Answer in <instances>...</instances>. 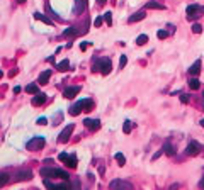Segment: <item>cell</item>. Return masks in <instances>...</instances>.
<instances>
[{"instance_id":"cell-41","label":"cell","mask_w":204,"mask_h":190,"mask_svg":"<svg viewBox=\"0 0 204 190\" xmlns=\"http://www.w3.org/2000/svg\"><path fill=\"white\" fill-rule=\"evenodd\" d=\"M201 126H202V127H204V119H202V121H201Z\"/></svg>"},{"instance_id":"cell-13","label":"cell","mask_w":204,"mask_h":190,"mask_svg":"<svg viewBox=\"0 0 204 190\" xmlns=\"http://www.w3.org/2000/svg\"><path fill=\"white\" fill-rule=\"evenodd\" d=\"M78 92H80V87H78V85H75V87H68L67 90L63 92V97H65V99H73V97L78 94Z\"/></svg>"},{"instance_id":"cell-8","label":"cell","mask_w":204,"mask_h":190,"mask_svg":"<svg viewBox=\"0 0 204 190\" xmlns=\"http://www.w3.org/2000/svg\"><path fill=\"white\" fill-rule=\"evenodd\" d=\"M201 149H202L201 143H197V141H189V144H187V149H185V153H187L189 156H197L199 153H201Z\"/></svg>"},{"instance_id":"cell-29","label":"cell","mask_w":204,"mask_h":190,"mask_svg":"<svg viewBox=\"0 0 204 190\" xmlns=\"http://www.w3.org/2000/svg\"><path fill=\"white\" fill-rule=\"evenodd\" d=\"M192 32H194V34H201V32H202V26H201V24H194V26H192Z\"/></svg>"},{"instance_id":"cell-3","label":"cell","mask_w":204,"mask_h":190,"mask_svg":"<svg viewBox=\"0 0 204 190\" xmlns=\"http://www.w3.org/2000/svg\"><path fill=\"white\" fill-rule=\"evenodd\" d=\"M94 71H100L102 75H109L112 71V63L109 58H99L95 63H94Z\"/></svg>"},{"instance_id":"cell-18","label":"cell","mask_w":204,"mask_h":190,"mask_svg":"<svg viewBox=\"0 0 204 190\" xmlns=\"http://www.w3.org/2000/svg\"><path fill=\"white\" fill-rule=\"evenodd\" d=\"M46 102V94H38L32 99V105H43Z\"/></svg>"},{"instance_id":"cell-37","label":"cell","mask_w":204,"mask_h":190,"mask_svg":"<svg viewBox=\"0 0 204 190\" xmlns=\"http://www.w3.org/2000/svg\"><path fill=\"white\" fill-rule=\"evenodd\" d=\"M178 187H180L178 183H174V185H170V188H169V190H178Z\"/></svg>"},{"instance_id":"cell-17","label":"cell","mask_w":204,"mask_h":190,"mask_svg":"<svg viewBox=\"0 0 204 190\" xmlns=\"http://www.w3.org/2000/svg\"><path fill=\"white\" fill-rule=\"evenodd\" d=\"M49 77H51V70H46V71H43L41 75H39V83L41 85H46L48 83V80H49Z\"/></svg>"},{"instance_id":"cell-5","label":"cell","mask_w":204,"mask_h":190,"mask_svg":"<svg viewBox=\"0 0 204 190\" xmlns=\"http://www.w3.org/2000/svg\"><path fill=\"white\" fill-rule=\"evenodd\" d=\"M44 138H41V136H36V138H32V139H29L27 141V149L29 151H38V149H41L43 146H44Z\"/></svg>"},{"instance_id":"cell-1","label":"cell","mask_w":204,"mask_h":190,"mask_svg":"<svg viewBox=\"0 0 204 190\" xmlns=\"http://www.w3.org/2000/svg\"><path fill=\"white\" fill-rule=\"evenodd\" d=\"M39 175L44 178H61V180L67 182L70 178V175L67 173L65 170H60V168H51V166H44L39 170Z\"/></svg>"},{"instance_id":"cell-44","label":"cell","mask_w":204,"mask_h":190,"mask_svg":"<svg viewBox=\"0 0 204 190\" xmlns=\"http://www.w3.org/2000/svg\"><path fill=\"white\" fill-rule=\"evenodd\" d=\"M202 95H204V92H202Z\"/></svg>"},{"instance_id":"cell-21","label":"cell","mask_w":204,"mask_h":190,"mask_svg":"<svg viewBox=\"0 0 204 190\" xmlns=\"http://www.w3.org/2000/svg\"><path fill=\"white\" fill-rule=\"evenodd\" d=\"M26 92H27V94L38 95V94H39V88H38V85H36V83H29L27 87H26Z\"/></svg>"},{"instance_id":"cell-34","label":"cell","mask_w":204,"mask_h":190,"mask_svg":"<svg viewBox=\"0 0 204 190\" xmlns=\"http://www.w3.org/2000/svg\"><path fill=\"white\" fill-rule=\"evenodd\" d=\"M72 187H73V190H80V182H78V178H75V180L72 182Z\"/></svg>"},{"instance_id":"cell-10","label":"cell","mask_w":204,"mask_h":190,"mask_svg":"<svg viewBox=\"0 0 204 190\" xmlns=\"http://www.w3.org/2000/svg\"><path fill=\"white\" fill-rule=\"evenodd\" d=\"M73 129H75L73 124H68V126L60 132V138H58V141H60V143H68V139H70V136H72V132H73Z\"/></svg>"},{"instance_id":"cell-15","label":"cell","mask_w":204,"mask_h":190,"mask_svg":"<svg viewBox=\"0 0 204 190\" xmlns=\"http://www.w3.org/2000/svg\"><path fill=\"white\" fill-rule=\"evenodd\" d=\"M145 17H146V14H145L143 10H140V12L133 14V15L129 17V22H131V24H133V22H140V20H143Z\"/></svg>"},{"instance_id":"cell-16","label":"cell","mask_w":204,"mask_h":190,"mask_svg":"<svg viewBox=\"0 0 204 190\" xmlns=\"http://www.w3.org/2000/svg\"><path fill=\"white\" fill-rule=\"evenodd\" d=\"M199 71H201V61L197 60V61L189 68V75H191V77H196V75H199Z\"/></svg>"},{"instance_id":"cell-14","label":"cell","mask_w":204,"mask_h":190,"mask_svg":"<svg viewBox=\"0 0 204 190\" xmlns=\"http://www.w3.org/2000/svg\"><path fill=\"white\" fill-rule=\"evenodd\" d=\"M163 153L165 155H169V156H174L175 155V148H174V144L170 141H165L163 143Z\"/></svg>"},{"instance_id":"cell-4","label":"cell","mask_w":204,"mask_h":190,"mask_svg":"<svg viewBox=\"0 0 204 190\" xmlns=\"http://www.w3.org/2000/svg\"><path fill=\"white\" fill-rule=\"evenodd\" d=\"M187 19L189 20H194L197 15H202L204 14V7L202 5H197V3H192V5H189L187 7Z\"/></svg>"},{"instance_id":"cell-20","label":"cell","mask_w":204,"mask_h":190,"mask_svg":"<svg viewBox=\"0 0 204 190\" xmlns=\"http://www.w3.org/2000/svg\"><path fill=\"white\" fill-rule=\"evenodd\" d=\"M146 9H156V10H163V9H165V5H162V3L155 2V0H150V2L146 3Z\"/></svg>"},{"instance_id":"cell-6","label":"cell","mask_w":204,"mask_h":190,"mask_svg":"<svg viewBox=\"0 0 204 190\" xmlns=\"http://www.w3.org/2000/svg\"><path fill=\"white\" fill-rule=\"evenodd\" d=\"M58 160L60 161H65V165H67L68 168H76V156L75 155H68V153H60V156H58Z\"/></svg>"},{"instance_id":"cell-19","label":"cell","mask_w":204,"mask_h":190,"mask_svg":"<svg viewBox=\"0 0 204 190\" xmlns=\"http://www.w3.org/2000/svg\"><path fill=\"white\" fill-rule=\"evenodd\" d=\"M34 19L41 20V22H44V24H53V20L48 19V17H46L44 14H41V12H34Z\"/></svg>"},{"instance_id":"cell-32","label":"cell","mask_w":204,"mask_h":190,"mask_svg":"<svg viewBox=\"0 0 204 190\" xmlns=\"http://www.w3.org/2000/svg\"><path fill=\"white\" fill-rule=\"evenodd\" d=\"M156 36H158V39H165L167 36H169V32H167V31H158V32H156Z\"/></svg>"},{"instance_id":"cell-28","label":"cell","mask_w":204,"mask_h":190,"mask_svg":"<svg viewBox=\"0 0 204 190\" xmlns=\"http://www.w3.org/2000/svg\"><path fill=\"white\" fill-rule=\"evenodd\" d=\"M123 131H124L126 134H129L131 132V122L129 121H124V124H123Z\"/></svg>"},{"instance_id":"cell-35","label":"cell","mask_w":204,"mask_h":190,"mask_svg":"<svg viewBox=\"0 0 204 190\" xmlns=\"http://www.w3.org/2000/svg\"><path fill=\"white\" fill-rule=\"evenodd\" d=\"M180 102H182V104H187V102H189V95L182 94V95H180Z\"/></svg>"},{"instance_id":"cell-38","label":"cell","mask_w":204,"mask_h":190,"mask_svg":"<svg viewBox=\"0 0 204 190\" xmlns=\"http://www.w3.org/2000/svg\"><path fill=\"white\" fill-rule=\"evenodd\" d=\"M199 187H201V188L204 190V177L201 178V182H199Z\"/></svg>"},{"instance_id":"cell-2","label":"cell","mask_w":204,"mask_h":190,"mask_svg":"<svg viewBox=\"0 0 204 190\" xmlns=\"http://www.w3.org/2000/svg\"><path fill=\"white\" fill-rule=\"evenodd\" d=\"M92 109H94V100L92 99H83V100H78L76 104H73L68 112H70L72 116H78L82 110H92Z\"/></svg>"},{"instance_id":"cell-31","label":"cell","mask_w":204,"mask_h":190,"mask_svg":"<svg viewBox=\"0 0 204 190\" xmlns=\"http://www.w3.org/2000/svg\"><path fill=\"white\" fill-rule=\"evenodd\" d=\"M36 124H39V126H46V124H48V119H46V117H39V119L36 121Z\"/></svg>"},{"instance_id":"cell-25","label":"cell","mask_w":204,"mask_h":190,"mask_svg":"<svg viewBox=\"0 0 204 190\" xmlns=\"http://www.w3.org/2000/svg\"><path fill=\"white\" fill-rule=\"evenodd\" d=\"M76 34H78V29H76V27H68V29L63 31V36H67V38L68 36H76Z\"/></svg>"},{"instance_id":"cell-40","label":"cell","mask_w":204,"mask_h":190,"mask_svg":"<svg viewBox=\"0 0 204 190\" xmlns=\"http://www.w3.org/2000/svg\"><path fill=\"white\" fill-rule=\"evenodd\" d=\"M21 92V87H14V94H19Z\"/></svg>"},{"instance_id":"cell-30","label":"cell","mask_w":204,"mask_h":190,"mask_svg":"<svg viewBox=\"0 0 204 190\" xmlns=\"http://www.w3.org/2000/svg\"><path fill=\"white\" fill-rule=\"evenodd\" d=\"M104 20L109 24V26L112 24V15H111V12H105V14H104Z\"/></svg>"},{"instance_id":"cell-39","label":"cell","mask_w":204,"mask_h":190,"mask_svg":"<svg viewBox=\"0 0 204 190\" xmlns=\"http://www.w3.org/2000/svg\"><path fill=\"white\" fill-rule=\"evenodd\" d=\"M87 46H89L87 42H82V44H80V49H87Z\"/></svg>"},{"instance_id":"cell-7","label":"cell","mask_w":204,"mask_h":190,"mask_svg":"<svg viewBox=\"0 0 204 190\" xmlns=\"http://www.w3.org/2000/svg\"><path fill=\"white\" fill-rule=\"evenodd\" d=\"M109 188L111 190H133V185L124 180H112L109 183Z\"/></svg>"},{"instance_id":"cell-22","label":"cell","mask_w":204,"mask_h":190,"mask_svg":"<svg viewBox=\"0 0 204 190\" xmlns=\"http://www.w3.org/2000/svg\"><path fill=\"white\" fill-rule=\"evenodd\" d=\"M199 87H201V82H199L197 78H191V80H189V88H191V90H197Z\"/></svg>"},{"instance_id":"cell-36","label":"cell","mask_w":204,"mask_h":190,"mask_svg":"<svg viewBox=\"0 0 204 190\" xmlns=\"http://www.w3.org/2000/svg\"><path fill=\"white\" fill-rule=\"evenodd\" d=\"M102 20H104V17H97V19H95V22H94V24H95V27L102 26Z\"/></svg>"},{"instance_id":"cell-11","label":"cell","mask_w":204,"mask_h":190,"mask_svg":"<svg viewBox=\"0 0 204 190\" xmlns=\"http://www.w3.org/2000/svg\"><path fill=\"white\" fill-rule=\"evenodd\" d=\"M31 178H32V171L29 170V168H26V170L17 171L14 180H16V182H24V180H31Z\"/></svg>"},{"instance_id":"cell-26","label":"cell","mask_w":204,"mask_h":190,"mask_svg":"<svg viewBox=\"0 0 204 190\" xmlns=\"http://www.w3.org/2000/svg\"><path fill=\"white\" fill-rule=\"evenodd\" d=\"M146 41H148V36L146 34H141V36H138V38H136V44L138 46H143Z\"/></svg>"},{"instance_id":"cell-33","label":"cell","mask_w":204,"mask_h":190,"mask_svg":"<svg viewBox=\"0 0 204 190\" xmlns=\"http://www.w3.org/2000/svg\"><path fill=\"white\" fill-rule=\"evenodd\" d=\"M126 63H128V58H126L124 55H123V56H121V60H119V66L124 68V66H126Z\"/></svg>"},{"instance_id":"cell-42","label":"cell","mask_w":204,"mask_h":190,"mask_svg":"<svg viewBox=\"0 0 204 190\" xmlns=\"http://www.w3.org/2000/svg\"><path fill=\"white\" fill-rule=\"evenodd\" d=\"M17 2H19V3H22V2H26V0H17Z\"/></svg>"},{"instance_id":"cell-12","label":"cell","mask_w":204,"mask_h":190,"mask_svg":"<svg viewBox=\"0 0 204 190\" xmlns=\"http://www.w3.org/2000/svg\"><path fill=\"white\" fill-rule=\"evenodd\" d=\"M83 124H85V127H89L90 131H97V129H100V121L99 119H85L83 121Z\"/></svg>"},{"instance_id":"cell-27","label":"cell","mask_w":204,"mask_h":190,"mask_svg":"<svg viewBox=\"0 0 204 190\" xmlns=\"http://www.w3.org/2000/svg\"><path fill=\"white\" fill-rule=\"evenodd\" d=\"M7 182H9V175L2 171V173H0V187H3V185H5Z\"/></svg>"},{"instance_id":"cell-24","label":"cell","mask_w":204,"mask_h":190,"mask_svg":"<svg viewBox=\"0 0 204 190\" xmlns=\"http://www.w3.org/2000/svg\"><path fill=\"white\" fill-rule=\"evenodd\" d=\"M116 161H118V165L119 166H124L126 165V158H124V155H123V153H116Z\"/></svg>"},{"instance_id":"cell-43","label":"cell","mask_w":204,"mask_h":190,"mask_svg":"<svg viewBox=\"0 0 204 190\" xmlns=\"http://www.w3.org/2000/svg\"><path fill=\"white\" fill-rule=\"evenodd\" d=\"M2 77H3V73H2V71H0V78H2Z\"/></svg>"},{"instance_id":"cell-23","label":"cell","mask_w":204,"mask_h":190,"mask_svg":"<svg viewBox=\"0 0 204 190\" xmlns=\"http://www.w3.org/2000/svg\"><path fill=\"white\" fill-rule=\"evenodd\" d=\"M56 68H58L60 71H67L68 68H70V61H68V60H63L61 63H58V64H56Z\"/></svg>"},{"instance_id":"cell-9","label":"cell","mask_w":204,"mask_h":190,"mask_svg":"<svg viewBox=\"0 0 204 190\" xmlns=\"http://www.w3.org/2000/svg\"><path fill=\"white\" fill-rule=\"evenodd\" d=\"M44 187L48 188V190H72L70 183H67V182H63V183L56 185V183H51V182L48 180V178L44 180Z\"/></svg>"}]
</instances>
